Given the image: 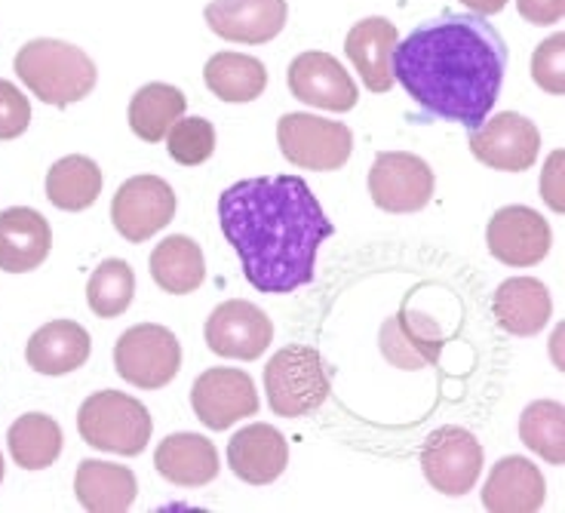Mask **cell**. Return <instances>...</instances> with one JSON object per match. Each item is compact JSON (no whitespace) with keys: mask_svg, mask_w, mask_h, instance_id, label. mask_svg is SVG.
Listing matches in <instances>:
<instances>
[{"mask_svg":"<svg viewBox=\"0 0 565 513\" xmlns=\"http://www.w3.org/2000/svg\"><path fill=\"white\" fill-rule=\"evenodd\" d=\"M184 93L172 84H145L129 101V129L141 142H163L170 127L184 115Z\"/></svg>","mask_w":565,"mask_h":513,"instance_id":"30","label":"cell"},{"mask_svg":"<svg viewBox=\"0 0 565 513\" xmlns=\"http://www.w3.org/2000/svg\"><path fill=\"white\" fill-rule=\"evenodd\" d=\"M77 430L89 446L114 456H141L151 440V413L145 403L120 391H99L81 403Z\"/></svg>","mask_w":565,"mask_h":513,"instance_id":"5","label":"cell"},{"mask_svg":"<svg viewBox=\"0 0 565 513\" xmlns=\"http://www.w3.org/2000/svg\"><path fill=\"white\" fill-rule=\"evenodd\" d=\"M7 446H10L15 468L43 471V468H53L58 461L65 437H62L56 418L43 413H25L22 418H15L7 430Z\"/></svg>","mask_w":565,"mask_h":513,"instance_id":"27","label":"cell"},{"mask_svg":"<svg viewBox=\"0 0 565 513\" xmlns=\"http://www.w3.org/2000/svg\"><path fill=\"white\" fill-rule=\"evenodd\" d=\"M520 440L551 464L565 461V409L556 399H535L520 418Z\"/></svg>","mask_w":565,"mask_h":513,"instance_id":"32","label":"cell"},{"mask_svg":"<svg viewBox=\"0 0 565 513\" xmlns=\"http://www.w3.org/2000/svg\"><path fill=\"white\" fill-rule=\"evenodd\" d=\"M218 225L241 256L243 277L265 296L311 284L317 249L335 231L301 175H258L231 185L218 197Z\"/></svg>","mask_w":565,"mask_h":513,"instance_id":"1","label":"cell"},{"mask_svg":"<svg viewBox=\"0 0 565 513\" xmlns=\"http://www.w3.org/2000/svg\"><path fill=\"white\" fill-rule=\"evenodd\" d=\"M277 142L282 158L298 170L332 172L351 160L353 132L348 124L296 111L277 120Z\"/></svg>","mask_w":565,"mask_h":513,"instance_id":"6","label":"cell"},{"mask_svg":"<svg viewBox=\"0 0 565 513\" xmlns=\"http://www.w3.org/2000/svg\"><path fill=\"white\" fill-rule=\"evenodd\" d=\"M89 354H93V339L74 320H50L25 344V360L41 375H68L81 370Z\"/></svg>","mask_w":565,"mask_h":513,"instance_id":"22","label":"cell"},{"mask_svg":"<svg viewBox=\"0 0 565 513\" xmlns=\"http://www.w3.org/2000/svg\"><path fill=\"white\" fill-rule=\"evenodd\" d=\"M31 124V101L10 81H0V142L19 139Z\"/></svg>","mask_w":565,"mask_h":513,"instance_id":"35","label":"cell"},{"mask_svg":"<svg viewBox=\"0 0 565 513\" xmlns=\"http://www.w3.org/2000/svg\"><path fill=\"white\" fill-rule=\"evenodd\" d=\"M154 468L167 483L200 489L218 477V452L203 434H170L157 446Z\"/></svg>","mask_w":565,"mask_h":513,"instance_id":"24","label":"cell"},{"mask_svg":"<svg viewBox=\"0 0 565 513\" xmlns=\"http://www.w3.org/2000/svg\"><path fill=\"white\" fill-rule=\"evenodd\" d=\"M117 375L141 391L167 387L182 370V344L167 327L141 323L127 329L114 344Z\"/></svg>","mask_w":565,"mask_h":513,"instance_id":"7","label":"cell"},{"mask_svg":"<svg viewBox=\"0 0 565 513\" xmlns=\"http://www.w3.org/2000/svg\"><path fill=\"white\" fill-rule=\"evenodd\" d=\"M136 296V274L124 258H105L86 284V304L102 320L127 314Z\"/></svg>","mask_w":565,"mask_h":513,"instance_id":"31","label":"cell"},{"mask_svg":"<svg viewBox=\"0 0 565 513\" xmlns=\"http://www.w3.org/2000/svg\"><path fill=\"white\" fill-rule=\"evenodd\" d=\"M391 74L430 117L477 129L504 84L508 43L486 15L446 13L396 41Z\"/></svg>","mask_w":565,"mask_h":513,"instance_id":"2","label":"cell"},{"mask_svg":"<svg viewBox=\"0 0 565 513\" xmlns=\"http://www.w3.org/2000/svg\"><path fill=\"white\" fill-rule=\"evenodd\" d=\"M465 7H470L477 15H494L508 7V0H461Z\"/></svg>","mask_w":565,"mask_h":513,"instance_id":"38","label":"cell"},{"mask_svg":"<svg viewBox=\"0 0 565 513\" xmlns=\"http://www.w3.org/2000/svg\"><path fill=\"white\" fill-rule=\"evenodd\" d=\"M167 151L182 167H200L215 154V127L206 117H179L167 132Z\"/></svg>","mask_w":565,"mask_h":513,"instance_id":"33","label":"cell"},{"mask_svg":"<svg viewBox=\"0 0 565 513\" xmlns=\"http://www.w3.org/2000/svg\"><path fill=\"white\" fill-rule=\"evenodd\" d=\"M565 34L556 31L553 38L541 43L532 56V81H535L544 93L551 96H563L565 93Z\"/></svg>","mask_w":565,"mask_h":513,"instance_id":"34","label":"cell"},{"mask_svg":"<svg viewBox=\"0 0 565 513\" xmlns=\"http://www.w3.org/2000/svg\"><path fill=\"white\" fill-rule=\"evenodd\" d=\"M541 148V132L529 117L516 111L494 115L482 120V127L470 129V151L473 158L501 172L532 170Z\"/></svg>","mask_w":565,"mask_h":513,"instance_id":"11","label":"cell"},{"mask_svg":"<svg viewBox=\"0 0 565 513\" xmlns=\"http://www.w3.org/2000/svg\"><path fill=\"white\" fill-rule=\"evenodd\" d=\"M563 163H565V151H553L547 163H544V172H541V197L544 203L563 213L565 200H563Z\"/></svg>","mask_w":565,"mask_h":513,"instance_id":"36","label":"cell"},{"mask_svg":"<svg viewBox=\"0 0 565 513\" xmlns=\"http://www.w3.org/2000/svg\"><path fill=\"white\" fill-rule=\"evenodd\" d=\"M13 65L15 77L29 86L38 99L56 108L86 99L99 81L96 62L86 56L81 46L56 41V38L29 41L15 53Z\"/></svg>","mask_w":565,"mask_h":513,"instance_id":"3","label":"cell"},{"mask_svg":"<svg viewBox=\"0 0 565 513\" xmlns=\"http://www.w3.org/2000/svg\"><path fill=\"white\" fill-rule=\"evenodd\" d=\"M270 413L280 418H301L317 413L332 394V378L323 356L308 344H289L270 356L265 370Z\"/></svg>","mask_w":565,"mask_h":513,"instance_id":"4","label":"cell"},{"mask_svg":"<svg viewBox=\"0 0 565 513\" xmlns=\"http://www.w3.org/2000/svg\"><path fill=\"white\" fill-rule=\"evenodd\" d=\"M482 442L465 428H437L422 449L424 480L434 485L443 495L461 499L467 495L482 473Z\"/></svg>","mask_w":565,"mask_h":513,"instance_id":"8","label":"cell"},{"mask_svg":"<svg viewBox=\"0 0 565 513\" xmlns=\"http://www.w3.org/2000/svg\"><path fill=\"white\" fill-rule=\"evenodd\" d=\"M289 19L286 0H212L206 7V25L225 41L258 43L274 41Z\"/></svg>","mask_w":565,"mask_h":513,"instance_id":"16","label":"cell"},{"mask_svg":"<svg viewBox=\"0 0 565 513\" xmlns=\"http://www.w3.org/2000/svg\"><path fill=\"white\" fill-rule=\"evenodd\" d=\"M53 249V228L38 210L13 206L0 213V271L29 274Z\"/></svg>","mask_w":565,"mask_h":513,"instance_id":"18","label":"cell"},{"mask_svg":"<svg viewBox=\"0 0 565 513\" xmlns=\"http://www.w3.org/2000/svg\"><path fill=\"white\" fill-rule=\"evenodd\" d=\"M443 332L427 314L403 308L382 327V354L396 370H424L430 363H439L443 354Z\"/></svg>","mask_w":565,"mask_h":513,"instance_id":"20","label":"cell"},{"mask_svg":"<svg viewBox=\"0 0 565 513\" xmlns=\"http://www.w3.org/2000/svg\"><path fill=\"white\" fill-rule=\"evenodd\" d=\"M289 93L298 101L311 105V108H323V111H353L356 108V84L351 81V74L344 72L339 58L329 53H301L292 58L289 65Z\"/></svg>","mask_w":565,"mask_h":513,"instance_id":"15","label":"cell"},{"mask_svg":"<svg viewBox=\"0 0 565 513\" xmlns=\"http://www.w3.org/2000/svg\"><path fill=\"white\" fill-rule=\"evenodd\" d=\"M175 218V191L160 175H132L111 200V222L129 243L151 241Z\"/></svg>","mask_w":565,"mask_h":513,"instance_id":"10","label":"cell"},{"mask_svg":"<svg viewBox=\"0 0 565 513\" xmlns=\"http://www.w3.org/2000/svg\"><path fill=\"white\" fill-rule=\"evenodd\" d=\"M274 342L270 317L253 301H222L206 320V344L212 354L227 360H258Z\"/></svg>","mask_w":565,"mask_h":513,"instance_id":"13","label":"cell"},{"mask_svg":"<svg viewBox=\"0 0 565 513\" xmlns=\"http://www.w3.org/2000/svg\"><path fill=\"white\" fill-rule=\"evenodd\" d=\"M227 464L243 483L268 485L280 480L289 464V442L274 425H249L227 442Z\"/></svg>","mask_w":565,"mask_h":513,"instance_id":"17","label":"cell"},{"mask_svg":"<svg viewBox=\"0 0 565 513\" xmlns=\"http://www.w3.org/2000/svg\"><path fill=\"white\" fill-rule=\"evenodd\" d=\"M482 507L492 513H535L544 504V473L523 456L501 458L482 485Z\"/></svg>","mask_w":565,"mask_h":513,"instance_id":"19","label":"cell"},{"mask_svg":"<svg viewBox=\"0 0 565 513\" xmlns=\"http://www.w3.org/2000/svg\"><path fill=\"white\" fill-rule=\"evenodd\" d=\"M74 492L86 511L124 513L132 507V501L139 495V480L124 464L86 458L74 473Z\"/></svg>","mask_w":565,"mask_h":513,"instance_id":"25","label":"cell"},{"mask_svg":"<svg viewBox=\"0 0 565 513\" xmlns=\"http://www.w3.org/2000/svg\"><path fill=\"white\" fill-rule=\"evenodd\" d=\"M102 194V170L96 160L68 154L46 172V197L62 213H84Z\"/></svg>","mask_w":565,"mask_h":513,"instance_id":"28","label":"cell"},{"mask_svg":"<svg viewBox=\"0 0 565 513\" xmlns=\"http://www.w3.org/2000/svg\"><path fill=\"white\" fill-rule=\"evenodd\" d=\"M434 170L409 151H382L369 170V197L384 213H422L434 200Z\"/></svg>","mask_w":565,"mask_h":513,"instance_id":"9","label":"cell"},{"mask_svg":"<svg viewBox=\"0 0 565 513\" xmlns=\"http://www.w3.org/2000/svg\"><path fill=\"white\" fill-rule=\"evenodd\" d=\"M516 10L532 25H556L563 22L565 0H516Z\"/></svg>","mask_w":565,"mask_h":513,"instance_id":"37","label":"cell"},{"mask_svg":"<svg viewBox=\"0 0 565 513\" xmlns=\"http://www.w3.org/2000/svg\"><path fill=\"white\" fill-rule=\"evenodd\" d=\"M191 406L210 430H227L258 413L255 382L243 370L212 366L191 387Z\"/></svg>","mask_w":565,"mask_h":513,"instance_id":"12","label":"cell"},{"mask_svg":"<svg viewBox=\"0 0 565 513\" xmlns=\"http://www.w3.org/2000/svg\"><path fill=\"white\" fill-rule=\"evenodd\" d=\"M551 225L532 206H504L486 228V246L508 268H532L551 253Z\"/></svg>","mask_w":565,"mask_h":513,"instance_id":"14","label":"cell"},{"mask_svg":"<svg viewBox=\"0 0 565 513\" xmlns=\"http://www.w3.org/2000/svg\"><path fill=\"white\" fill-rule=\"evenodd\" d=\"M203 81L215 99L243 105V101H255L265 93L268 68L246 53H215L203 68Z\"/></svg>","mask_w":565,"mask_h":513,"instance_id":"29","label":"cell"},{"mask_svg":"<svg viewBox=\"0 0 565 513\" xmlns=\"http://www.w3.org/2000/svg\"><path fill=\"white\" fill-rule=\"evenodd\" d=\"M396 25L387 22L382 15H369L360 19L344 41V53L351 58L356 74L363 77L369 93H387L394 86V74H391V53L396 46Z\"/></svg>","mask_w":565,"mask_h":513,"instance_id":"21","label":"cell"},{"mask_svg":"<svg viewBox=\"0 0 565 513\" xmlns=\"http://www.w3.org/2000/svg\"><path fill=\"white\" fill-rule=\"evenodd\" d=\"M492 314L510 335H537L553 314L551 292L535 277H510L494 289Z\"/></svg>","mask_w":565,"mask_h":513,"instance_id":"23","label":"cell"},{"mask_svg":"<svg viewBox=\"0 0 565 513\" xmlns=\"http://www.w3.org/2000/svg\"><path fill=\"white\" fill-rule=\"evenodd\" d=\"M151 277L170 296L198 292L203 280H206L203 249L191 237L172 234L160 246H154V253H151Z\"/></svg>","mask_w":565,"mask_h":513,"instance_id":"26","label":"cell"},{"mask_svg":"<svg viewBox=\"0 0 565 513\" xmlns=\"http://www.w3.org/2000/svg\"><path fill=\"white\" fill-rule=\"evenodd\" d=\"M0 483H3V456H0Z\"/></svg>","mask_w":565,"mask_h":513,"instance_id":"39","label":"cell"}]
</instances>
